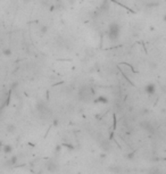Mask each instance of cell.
<instances>
[{
	"mask_svg": "<svg viewBox=\"0 0 166 174\" xmlns=\"http://www.w3.org/2000/svg\"><path fill=\"white\" fill-rule=\"evenodd\" d=\"M121 34H122V27H121V25L118 23L114 22L108 26V29H107V38L109 39V41H111V42L118 41L120 38H121Z\"/></svg>",
	"mask_w": 166,
	"mask_h": 174,
	"instance_id": "1",
	"label": "cell"
},
{
	"mask_svg": "<svg viewBox=\"0 0 166 174\" xmlns=\"http://www.w3.org/2000/svg\"><path fill=\"white\" fill-rule=\"evenodd\" d=\"M94 96V91L91 87L89 85H84V87H81L79 89V92H77V98L79 100L81 101H84V102H88L91 100V98Z\"/></svg>",
	"mask_w": 166,
	"mask_h": 174,
	"instance_id": "2",
	"label": "cell"
},
{
	"mask_svg": "<svg viewBox=\"0 0 166 174\" xmlns=\"http://www.w3.org/2000/svg\"><path fill=\"white\" fill-rule=\"evenodd\" d=\"M140 128H141L145 132L149 133V134H154V133H155V126H154L152 123L149 122V121H142V122H140Z\"/></svg>",
	"mask_w": 166,
	"mask_h": 174,
	"instance_id": "3",
	"label": "cell"
},
{
	"mask_svg": "<svg viewBox=\"0 0 166 174\" xmlns=\"http://www.w3.org/2000/svg\"><path fill=\"white\" fill-rule=\"evenodd\" d=\"M46 170H47L49 173H56V172L59 171V165L56 163L55 160L50 159V160H48L47 164H46Z\"/></svg>",
	"mask_w": 166,
	"mask_h": 174,
	"instance_id": "4",
	"label": "cell"
},
{
	"mask_svg": "<svg viewBox=\"0 0 166 174\" xmlns=\"http://www.w3.org/2000/svg\"><path fill=\"white\" fill-rule=\"evenodd\" d=\"M156 90H157V88H156L155 83H147L145 85V92L148 96H154L156 93Z\"/></svg>",
	"mask_w": 166,
	"mask_h": 174,
	"instance_id": "5",
	"label": "cell"
},
{
	"mask_svg": "<svg viewBox=\"0 0 166 174\" xmlns=\"http://www.w3.org/2000/svg\"><path fill=\"white\" fill-rule=\"evenodd\" d=\"M93 101L96 104H104V105L108 104V99H107V97L105 96H98L96 99H93Z\"/></svg>",
	"mask_w": 166,
	"mask_h": 174,
	"instance_id": "6",
	"label": "cell"
},
{
	"mask_svg": "<svg viewBox=\"0 0 166 174\" xmlns=\"http://www.w3.org/2000/svg\"><path fill=\"white\" fill-rule=\"evenodd\" d=\"M108 171L114 174H120L122 172V169H121V166H118V165H111V166L108 167Z\"/></svg>",
	"mask_w": 166,
	"mask_h": 174,
	"instance_id": "7",
	"label": "cell"
},
{
	"mask_svg": "<svg viewBox=\"0 0 166 174\" xmlns=\"http://www.w3.org/2000/svg\"><path fill=\"white\" fill-rule=\"evenodd\" d=\"M148 174H164L163 173V171L161 170V169H158V167H156V169H151Z\"/></svg>",
	"mask_w": 166,
	"mask_h": 174,
	"instance_id": "8",
	"label": "cell"
},
{
	"mask_svg": "<svg viewBox=\"0 0 166 174\" xmlns=\"http://www.w3.org/2000/svg\"><path fill=\"white\" fill-rule=\"evenodd\" d=\"M15 130H16V126H15V125H13V124H10V125H8V126H7V131H8V132H10V133H14V132H15Z\"/></svg>",
	"mask_w": 166,
	"mask_h": 174,
	"instance_id": "9",
	"label": "cell"
},
{
	"mask_svg": "<svg viewBox=\"0 0 166 174\" xmlns=\"http://www.w3.org/2000/svg\"><path fill=\"white\" fill-rule=\"evenodd\" d=\"M48 30H49V29H48V26H47V25H42V26H41V29H40V31H41V33H42V34L47 33V32H48Z\"/></svg>",
	"mask_w": 166,
	"mask_h": 174,
	"instance_id": "10",
	"label": "cell"
},
{
	"mask_svg": "<svg viewBox=\"0 0 166 174\" xmlns=\"http://www.w3.org/2000/svg\"><path fill=\"white\" fill-rule=\"evenodd\" d=\"M12 150H13L12 146H5V147H3V151H5V153H12Z\"/></svg>",
	"mask_w": 166,
	"mask_h": 174,
	"instance_id": "11",
	"label": "cell"
}]
</instances>
